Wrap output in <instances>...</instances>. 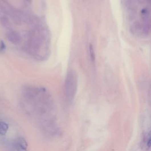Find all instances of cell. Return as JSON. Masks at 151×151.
<instances>
[{
  "instance_id": "6da1fadb",
  "label": "cell",
  "mask_w": 151,
  "mask_h": 151,
  "mask_svg": "<svg viewBox=\"0 0 151 151\" xmlns=\"http://www.w3.org/2000/svg\"><path fill=\"white\" fill-rule=\"evenodd\" d=\"M77 88V75L74 71H69L67 75L64 85V94L68 102H72L73 101L76 93Z\"/></svg>"
},
{
  "instance_id": "7a4b0ae2",
  "label": "cell",
  "mask_w": 151,
  "mask_h": 151,
  "mask_svg": "<svg viewBox=\"0 0 151 151\" xmlns=\"http://www.w3.org/2000/svg\"><path fill=\"white\" fill-rule=\"evenodd\" d=\"M7 38L11 43L15 45L19 44L21 41V36L19 34V33L14 31L8 32L7 34Z\"/></svg>"
},
{
  "instance_id": "3957f363",
  "label": "cell",
  "mask_w": 151,
  "mask_h": 151,
  "mask_svg": "<svg viewBox=\"0 0 151 151\" xmlns=\"http://www.w3.org/2000/svg\"><path fill=\"white\" fill-rule=\"evenodd\" d=\"M8 129V125L4 122L0 121V135H4Z\"/></svg>"
},
{
  "instance_id": "277c9868",
  "label": "cell",
  "mask_w": 151,
  "mask_h": 151,
  "mask_svg": "<svg viewBox=\"0 0 151 151\" xmlns=\"http://www.w3.org/2000/svg\"><path fill=\"white\" fill-rule=\"evenodd\" d=\"M89 53H90L91 60L93 62H94L96 59V56H95V53L93 46L91 43L89 44Z\"/></svg>"
},
{
  "instance_id": "5b68a950",
  "label": "cell",
  "mask_w": 151,
  "mask_h": 151,
  "mask_svg": "<svg viewBox=\"0 0 151 151\" xmlns=\"http://www.w3.org/2000/svg\"><path fill=\"white\" fill-rule=\"evenodd\" d=\"M14 146H15V148L16 150H17V151H27V149H25V148H23L22 146H20L19 145L15 143Z\"/></svg>"
},
{
  "instance_id": "8992f818",
  "label": "cell",
  "mask_w": 151,
  "mask_h": 151,
  "mask_svg": "<svg viewBox=\"0 0 151 151\" xmlns=\"http://www.w3.org/2000/svg\"><path fill=\"white\" fill-rule=\"evenodd\" d=\"M146 146L148 148H150L151 147V135L148 138V140L146 141Z\"/></svg>"
},
{
  "instance_id": "52a82bcc",
  "label": "cell",
  "mask_w": 151,
  "mask_h": 151,
  "mask_svg": "<svg viewBox=\"0 0 151 151\" xmlns=\"http://www.w3.org/2000/svg\"><path fill=\"white\" fill-rule=\"evenodd\" d=\"M1 23H2V24H3L4 26H6V25L8 24V19H6L5 17H3L2 18L1 20Z\"/></svg>"
},
{
  "instance_id": "ba28073f",
  "label": "cell",
  "mask_w": 151,
  "mask_h": 151,
  "mask_svg": "<svg viewBox=\"0 0 151 151\" xmlns=\"http://www.w3.org/2000/svg\"><path fill=\"white\" fill-rule=\"evenodd\" d=\"M5 48V44L3 41H1V44H0V51H3Z\"/></svg>"
}]
</instances>
